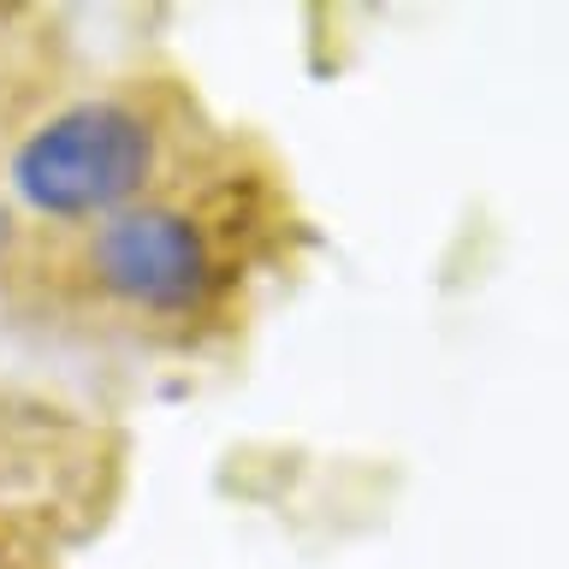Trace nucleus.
Returning <instances> with one entry per match:
<instances>
[{
    "label": "nucleus",
    "instance_id": "obj_1",
    "mask_svg": "<svg viewBox=\"0 0 569 569\" xmlns=\"http://www.w3.org/2000/svg\"><path fill=\"white\" fill-rule=\"evenodd\" d=\"M302 213L273 154L231 137L208 167L149 202L78 231L66 273L107 315L178 350L231 338L249 315L256 284L291 267Z\"/></svg>",
    "mask_w": 569,
    "mask_h": 569
},
{
    "label": "nucleus",
    "instance_id": "obj_3",
    "mask_svg": "<svg viewBox=\"0 0 569 569\" xmlns=\"http://www.w3.org/2000/svg\"><path fill=\"white\" fill-rule=\"evenodd\" d=\"M0 569H30V563L12 551V540H7V533H0Z\"/></svg>",
    "mask_w": 569,
    "mask_h": 569
},
{
    "label": "nucleus",
    "instance_id": "obj_2",
    "mask_svg": "<svg viewBox=\"0 0 569 569\" xmlns=\"http://www.w3.org/2000/svg\"><path fill=\"white\" fill-rule=\"evenodd\" d=\"M231 142L190 83H142L71 101L18 137L7 184L18 208L48 226H96L184 184Z\"/></svg>",
    "mask_w": 569,
    "mask_h": 569
}]
</instances>
